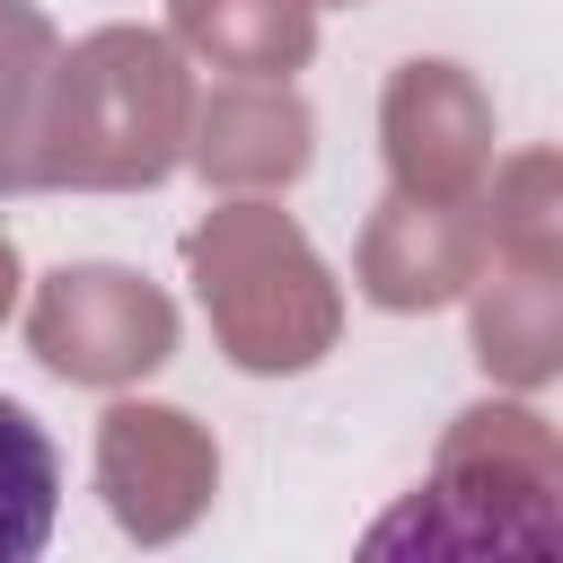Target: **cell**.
Wrapping results in <instances>:
<instances>
[{"label":"cell","instance_id":"cell-1","mask_svg":"<svg viewBox=\"0 0 563 563\" xmlns=\"http://www.w3.org/2000/svg\"><path fill=\"white\" fill-rule=\"evenodd\" d=\"M53 510H62V449L26 405L0 396V563H35L53 545Z\"/></svg>","mask_w":563,"mask_h":563}]
</instances>
